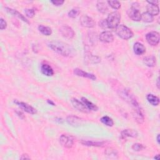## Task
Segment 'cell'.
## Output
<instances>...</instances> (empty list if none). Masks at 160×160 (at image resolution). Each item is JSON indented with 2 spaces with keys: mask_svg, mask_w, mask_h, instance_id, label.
<instances>
[{
  "mask_svg": "<svg viewBox=\"0 0 160 160\" xmlns=\"http://www.w3.org/2000/svg\"><path fill=\"white\" fill-rule=\"evenodd\" d=\"M146 39L147 42L151 46H156L159 43L160 37L157 31H151L146 34Z\"/></svg>",
  "mask_w": 160,
  "mask_h": 160,
  "instance_id": "277c9868",
  "label": "cell"
},
{
  "mask_svg": "<svg viewBox=\"0 0 160 160\" xmlns=\"http://www.w3.org/2000/svg\"><path fill=\"white\" fill-rule=\"evenodd\" d=\"M147 3L148 4L154 5H158V4H159V2L157 1V0H152V1H148Z\"/></svg>",
  "mask_w": 160,
  "mask_h": 160,
  "instance_id": "8d00e7d4",
  "label": "cell"
},
{
  "mask_svg": "<svg viewBox=\"0 0 160 160\" xmlns=\"http://www.w3.org/2000/svg\"><path fill=\"white\" fill-rule=\"evenodd\" d=\"M156 141H157L158 144L159 145V143H160V140H159V134L158 135V136H157V137H156Z\"/></svg>",
  "mask_w": 160,
  "mask_h": 160,
  "instance_id": "b9f144b4",
  "label": "cell"
},
{
  "mask_svg": "<svg viewBox=\"0 0 160 160\" xmlns=\"http://www.w3.org/2000/svg\"><path fill=\"white\" fill-rule=\"evenodd\" d=\"M5 10H6V11L7 12H8L9 13L13 14V15L14 16H16L17 18H18L19 19H20V20H22L23 21H24V22H25V23H28V24H29V21L26 18H25L22 14H21L20 12L18 11L17 10H13V9H12V8H8V7H6V8H5Z\"/></svg>",
  "mask_w": 160,
  "mask_h": 160,
  "instance_id": "9a60e30c",
  "label": "cell"
},
{
  "mask_svg": "<svg viewBox=\"0 0 160 160\" xmlns=\"http://www.w3.org/2000/svg\"><path fill=\"white\" fill-rule=\"evenodd\" d=\"M100 40L104 43H110L113 41L114 37L111 32L108 31H105L102 32L99 37Z\"/></svg>",
  "mask_w": 160,
  "mask_h": 160,
  "instance_id": "30bf717a",
  "label": "cell"
},
{
  "mask_svg": "<svg viewBox=\"0 0 160 160\" xmlns=\"http://www.w3.org/2000/svg\"><path fill=\"white\" fill-rule=\"evenodd\" d=\"M6 27H7L6 21L3 18L0 19V29H1L2 30H3V29H6Z\"/></svg>",
  "mask_w": 160,
  "mask_h": 160,
  "instance_id": "e575fe53",
  "label": "cell"
},
{
  "mask_svg": "<svg viewBox=\"0 0 160 160\" xmlns=\"http://www.w3.org/2000/svg\"><path fill=\"white\" fill-rule=\"evenodd\" d=\"M81 143L86 146H95V147H101L104 145V142L103 141H86L82 140Z\"/></svg>",
  "mask_w": 160,
  "mask_h": 160,
  "instance_id": "ac0fdd59",
  "label": "cell"
},
{
  "mask_svg": "<svg viewBox=\"0 0 160 160\" xmlns=\"http://www.w3.org/2000/svg\"><path fill=\"white\" fill-rule=\"evenodd\" d=\"M146 99L153 106H158L159 103V99L156 96H154L153 94H148L146 96Z\"/></svg>",
  "mask_w": 160,
  "mask_h": 160,
  "instance_id": "603a6c76",
  "label": "cell"
},
{
  "mask_svg": "<svg viewBox=\"0 0 160 160\" xmlns=\"http://www.w3.org/2000/svg\"><path fill=\"white\" fill-rule=\"evenodd\" d=\"M146 9H147V12L153 16L159 14V8L158 5L148 4L146 7Z\"/></svg>",
  "mask_w": 160,
  "mask_h": 160,
  "instance_id": "44dd1931",
  "label": "cell"
},
{
  "mask_svg": "<svg viewBox=\"0 0 160 160\" xmlns=\"http://www.w3.org/2000/svg\"><path fill=\"white\" fill-rule=\"evenodd\" d=\"M25 13L26 16L28 18H32L35 15V11L33 9H25Z\"/></svg>",
  "mask_w": 160,
  "mask_h": 160,
  "instance_id": "d6a6232c",
  "label": "cell"
},
{
  "mask_svg": "<svg viewBox=\"0 0 160 160\" xmlns=\"http://www.w3.org/2000/svg\"><path fill=\"white\" fill-rule=\"evenodd\" d=\"M132 148L134 151H141L143 150V149L145 148V147L142 144H140V143H135L132 146Z\"/></svg>",
  "mask_w": 160,
  "mask_h": 160,
  "instance_id": "1f68e13d",
  "label": "cell"
},
{
  "mask_svg": "<svg viewBox=\"0 0 160 160\" xmlns=\"http://www.w3.org/2000/svg\"><path fill=\"white\" fill-rule=\"evenodd\" d=\"M66 121L69 124H70L71 126L74 127H79V126L81 125V124L83 123V120L80 118H78V117L73 116V115H71V116H68L67 119H66Z\"/></svg>",
  "mask_w": 160,
  "mask_h": 160,
  "instance_id": "5bb4252c",
  "label": "cell"
},
{
  "mask_svg": "<svg viewBox=\"0 0 160 160\" xmlns=\"http://www.w3.org/2000/svg\"><path fill=\"white\" fill-rule=\"evenodd\" d=\"M41 72L42 74L46 76H51L54 75V71L51 66L48 64H43L41 66Z\"/></svg>",
  "mask_w": 160,
  "mask_h": 160,
  "instance_id": "2e32d148",
  "label": "cell"
},
{
  "mask_svg": "<svg viewBox=\"0 0 160 160\" xmlns=\"http://www.w3.org/2000/svg\"><path fill=\"white\" fill-rule=\"evenodd\" d=\"M51 3L57 6H61L64 3V2L63 0H55V1H51Z\"/></svg>",
  "mask_w": 160,
  "mask_h": 160,
  "instance_id": "d590c367",
  "label": "cell"
},
{
  "mask_svg": "<svg viewBox=\"0 0 160 160\" xmlns=\"http://www.w3.org/2000/svg\"><path fill=\"white\" fill-rule=\"evenodd\" d=\"M16 113L18 115V116L20 118H21V119H24L25 118V116H24V115H23V113L22 112H21V111H16Z\"/></svg>",
  "mask_w": 160,
  "mask_h": 160,
  "instance_id": "74e56055",
  "label": "cell"
},
{
  "mask_svg": "<svg viewBox=\"0 0 160 160\" xmlns=\"http://www.w3.org/2000/svg\"><path fill=\"white\" fill-rule=\"evenodd\" d=\"M48 46L58 54L66 57H73L75 55V49L67 43L61 41H51L48 43Z\"/></svg>",
  "mask_w": 160,
  "mask_h": 160,
  "instance_id": "6da1fadb",
  "label": "cell"
},
{
  "mask_svg": "<svg viewBox=\"0 0 160 160\" xmlns=\"http://www.w3.org/2000/svg\"><path fill=\"white\" fill-rule=\"evenodd\" d=\"M86 61L88 62V63L90 64H97L99 63L101 61V58H100L98 57L94 56V55H86L85 58Z\"/></svg>",
  "mask_w": 160,
  "mask_h": 160,
  "instance_id": "cb8c5ba5",
  "label": "cell"
},
{
  "mask_svg": "<svg viewBox=\"0 0 160 160\" xmlns=\"http://www.w3.org/2000/svg\"><path fill=\"white\" fill-rule=\"evenodd\" d=\"M80 23L83 27L88 28H94L95 26V22L93 18L87 15H84L81 17Z\"/></svg>",
  "mask_w": 160,
  "mask_h": 160,
  "instance_id": "9c48e42d",
  "label": "cell"
},
{
  "mask_svg": "<svg viewBox=\"0 0 160 160\" xmlns=\"http://www.w3.org/2000/svg\"><path fill=\"white\" fill-rule=\"evenodd\" d=\"M133 50L136 55H142L146 52V48L143 44H141L139 42H136L135 43L133 46Z\"/></svg>",
  "mask_w": 160,
  "mask_h": 160,
  "instance_id": "e0dca14e",
  "label": "cell"
},
{
  "mask_svg": "<svg viewBox=\"0 0 160 160\" xmlns=\"http://www.w3.org/2000/svg\"><path fill=\"white\" fill-rule=\"evenodd\" d=\"M154 159H157V160H159V154H157L156 156L154 157Z\"/></svg>",
  "mask_w": 160,
  "mask_h": 160,
  "instance_id": "7bdbcfd3",
  "label": "cell"
},
{
  "mask_svg": "<svg viewBox=\"0 0 160 160\" xmlns=\"http://www.w3.org/2000/svg\"><path fill=\"white\" fill-rule=\"evenodd\" d=\"M128 15L130 18L135 21H139L141 18V14L140 11L136 8L131 7L128 10Z\"/></svg>",
  "mask_w": 160,
  "mask_h": 160,
  "instance_id": "8fae6325",
  "label": "cell"
},
{
  "mask_svg": "<svg viewBox=\"0 0 160 160\" xmlns=\"http://www.w3.org/2000/svg\"><path fill=\"white\" fill-rule=\"evenodd\" d=\"M121 20V14L118 11H114L109 14L106 21H107L108 28H116L119 24Z\"/></svg>",
  "mask_w": 160,
  "mask_h": 160,
  "instance_id": "3957f363",
  "label": "cell"
},
{
  "mask_svg": "<svg viewBox=\"0 0 160 160\" xmlns=\"http://www.w3.org/2000/svg\"><path fill=\"white\" fill-rule=\"evenodd\" d=\"M71 102H72V104H73V107L75 109H76L78 111L84 113H88L90 112V110L87 108L84 104L83 102H80L77 99L72 98V100H71Z\"/></svg>",
  "mask_w": 160,
  "mask_h": 160,
  "instance_id": "52a82bcc",
  "label": "cell"
},
{
  "mask_svg": "<svg viewBox=\"0 0 160 160\" xmlns=\"http://www.w3.org/2000/svg\"><path fill=\"white\" fill-rule=\"evenodd\" d=\"M38 30L41 33L45 35V36H50L52 34V29L48 26H45L43 25L38 26Z\"/></svg>",
  "mask_w": 160,
  "mask_h": 160,
  "instance_id": "4316f807",
  "label": "cell"
},
{
  "mask_svg": "<svg viewBox=\"0 0 160 160\" xmlns=\"http://www.w3.org/2000/svg\"><path fill=\"white\" fill-rule=\"evenodd\" d=\"M80 13V9L79 8H74L68 12V16L72 18H75Z\"/></svg>",
  "mask_w": 160,
  "mask_h": 160,
  "instance_id": "f1b7e54d",
  "label": "cell"
},
{
  "mask_svg": "<svg viewBox=\"0 0 160 160\" xmlns=\"http://www.w3.org/2000/svg\"><path fill=\"white\" fill-rule=\"evenodd\" d=\"M96 8L98 9V10L101 13H106V12L108 11V6L106 5V3L104 2H98L97 4H96Z\"/></svg>",
  "mask_w": 160,
  "mask_h": 160,
  "instance_id": "484cf974",
  "label": "cell"
},
{
  "mask_svg": "<svg viewBox=\"0 0 160 160\" xmlns=\"http://www.w3.org/2000/svg\"><path fill=\"white\" fill-rule=\"evenodd\" d=\"M156 86H157L158 89H159V77L157 78V80H156Z\"/></svg>",
  "mask_w": 160,
  "mask_h": 160,
  "instance_id": "ab89813d",
  "label": "cell"
},
{
  "mask_svg": "<svg viewBox=\"0 0 160 160\" xmlns=\"http://www.w3.org/2000/svg\"><path fill=\"white\" fill-rule=\"evenodd\" d=\"M47 102H48V103H49V104H51V105H53V106H55V103H54V102H53L51 100H47Z\"/></svg>",
  "mask_w": 160,
  "mask_h": 160,
  "instance_id": "60d3db41",
  "label": "cell"
},
{
  "mask_svg": "<svg viewBox=\"0 0 160 160\" xmlns=\"http://www.w3.org/2000/svg\"><path fill=\"white\" fill-rule=\"evenodd\" d=\"M73 73L75 75L78 76H80V77H83V78H86L88 79L92 80L93 81H95L96 80V77L95 75L92 74V73H89L87 72H84L83 70L79 69V68H76L74 69Z\"/></svg>",
  "mask_w": 160,
  "mask_h": 160,
  "instance_id": "7c38bea8",
  "label": "cell"
},
{
  "mask_svg": "<svg viewBox=\"0 0 160 160\" xmlns=\"http://www.w3.org/2000/svg\"><path fill=\"white\" fill-rule=\"evenodd\" d=\"M141 20L145 23H151L154 20V17L148 12H145L141 14Z\"/></svg>",
  "mask_w": 160,
  "mask_h": 160,
  "instance_id": "d4e9b609",
  "label": "cell"
},
{
  "mask_svg": "<svg viewBox=\"0 0 160 160\" xmlns=\"http://www.w3.org/2000/svg\"><path fill=\"white\" fill-rule=\"evenodd\" d=\"M60 144L66 148H72L74 145V139L72 136L66 135H62L60 137Z\"/></svg>",
  "mask_w": 160,
  "mask_h": 160,
  "instance_id": "5b68a950",
  "label": "cell"
},
{
  "mask_svg": "<svg viewBox=\"0 0 160 160\" xmlns=\"http://www.w3.org/2000/svg\"><path fill=\"white\" fill-rule=\"evenodd\" d=\"M99 26L102 28L103 29H107L108 28V24H107V21H106V20H101L100 22H99Z\"/></svg>",
  "mask_w": 160,
  "mask_h": 160,
  "instance_id": "836d02e7",
  "label": "cell"
},
{
  "mask_svg": "<svg viewBox=\"0 0 160 160\" xmlns=\"http://www.w3.org/2000/svg\"><path fill=\"white\" fill-rule=\"evenodd\" d=\"M107 3L115 10H118L121 8V3L118 1H108Z\"/></svg>",
  "mask_w": 160,
  "mask_h": 160,
  "instance_id": "4dcf8cb0",
  "label": "cell"
},
{
  "mask_svg": "<svg viewBox=\"0 0 160 160\" xmlns=\"http://www.w3.org/2000/svg\"><path fill=\"white\" fill-rule=\"evenodd\" d=\"M100 121L102 123H103L106 126H108V127H113L114 124V121L113 119L108 116H103L101 118Z\"/></svg>",
  "mask_w": 160,
  "mask_h": 160,
  "instance_id": "83f0119b",
  "label": "cell"
},
{
  "mask_svg": "<svg viewBox=\"0 0 160 160\" xmlns=\"http://www.w3.org/2000/svg\"><path fill=\"white\" fill-rule=\"evenodd\" d=\"M156 58L154 56H149L144 58L143 63L148 67H154L156 65Z\"/></svg>",
  "mask_w": 160,
  "mask_h": 160,
  "instance_id": "7402d4cb",
  "label": "cell"
},
{
  "mask_svg": "<svg viewBox=\"0 0 160 160\" xmlns=\"http://www.w3.org/2000/svg\"><path fill=\"white\" fill-rule=\"evenodd\" d=\"M138 136V133L136 131L134 130H124L121 132V139H126L128 137L136 138Z\"/></svg>",
  "mask_w": 160,
  "mask_h": 160,
  "instance_id": "d6986e66",
  "label": "cell"
},
{
  "mask_svg": "<svg viewBox=\"0 0 160 160\" xmlns=\"http://www.w3.org/2000/svg\"><path fill=\"white\" fill-rule=\"evenodd\" d=\"M20 158L21 159H30V157L27 154H22V156Z\"/></svg>",
  "mask_w": 160,
  "mask_h": 160,
  "instance_id": "f35d334b",
  "label": "cell"
},
{
  "mask_svg": "<svg viewBox=\"0 0 160 160\" xmlns=\"http://www.w3.org/2000/svg\"><path fill=\"white\" fill-rule=\"evenodd\" d=\"M60 31L62 36L67 39L73 38L75 34L74 30L68 25L62 26L60 29Z\"/></svg>",
  "mask_w": 160,
  "mask_h": 160,
  "instance_id": "8992f818",
  "label": "cell"
},
{
  "mask_svg": "<svg viewBox=\"0 0 160 160\" xmlns=\"http://www.w3.org/2000/svg\"><path fill=\"white\" fill-rule=\"evenodd\" d=\"M81 101L84 104V105L86 106L88 110H90V111H96L98 110V106L93 104L92 102L89 101L88 99L84 98V97H82L81 98Z\"/></svg>",
  "mask_w": 160,
  "mask_h": 160,
  "instance_id": "ffe728a7",
  "label": "cell"
},
{
  "mask_svg": "<svg viewBox=\"0 0 160 160\" xmlns=\"http://www.w3.org/2000/svg\"><path fill=\"white\" fill-rule=\"evenodd\" d=\"M105 154L107 156H109L110 158H115L116 156H117V151L116 150L112 149V148H108L105 151Z\"/></svg>",
  "mask_w": 160,
  "mask_h": 160,
  "instance_id": "f546056e",
  "label": "cell"
},
{
  "mask_svg": "<svg viewBox=\"0 0 160 160\" xmlns=\"http://www.w3.org/2000/svg\"><path fill=\"white\" fill-rule=\"evenodd\" d=\"M133 116L138 123L142 124L144 122V119H145L144 116L139 106H136V107H134Z\"/></svg>",
  "mask_w": 160,
  "mask_h": 160,
  "instance_id": "4fadbf2b",
  "label": "cell"
},
{
  "mask_svg": "<svg viewBox=\"0 0 160 160\" xmlns=\"http://www.w3.org/2000/svg\"><path fill=\"white\" fill-rule=\"evenodd\" d=\"M14 103H16L18 106L20 107L21 109H22L23 110H24L25 111H26L28 113L31 114V115H34L37 113V110L34 108L33 106H31V105L25 103V102H22V101H14Z\"/></svg>",
  "mask_w": 160,
  "mask_h": 160,
  "instance_id": "ba28073f",
  "label": "cell"
},
{
  "mask_svg": "<svg viewBox=\"0 0 160 160\" xmlns=\"http://www.w3.org/2000/svg\"><path fill=\"white\" fill-rule=\"evenodd\" d=\"M115 32L119 37L123 40H129L133 37V33L132 31L123 25H119L115 28Z\"/></svg>",
  "mask_w": 160,
  "mask_h": 160,
  "instance_id": "7a4b0ae2",
  "label": "cell"
}]
</instances>
